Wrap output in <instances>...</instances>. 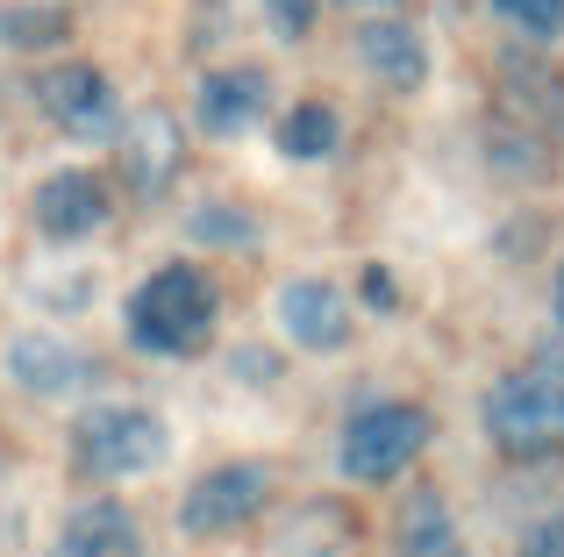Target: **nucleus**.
<instances>
[{"label": "nucleus", "instance_id": "dca6fc26", "mask_svg": "<svg viewBox=\"0 0 564 557\" xmlns=\"http://www.w3.org/2000/svg\"><path fill=\"white\" fill-rule=\"evenodd\" d=\"M336 143H344V122H336V108H322V100H301V108L279 122V151L301 157V165H322Z\"/></svg>", "mask_w": 564, "mask_h": 557}, {"label": "nucleus", "instance_id": "9b49d317", "mask_svg": "<svg viewBox=\"0 0 564 557\" xmlns=\"http://www.w3.org/2000/svg\"><path fill=\"white\" fill-rule=\"evenodd\" d=\"M122 172L137 179V194H165V179L180 172V122L158 108H143L122 129Z\"/></svg>", "mask_w": 564, "mask_h": 557}, {"label": "nucleus", "instance_id": "a211bd4d", "mask_svg": "<svg viewBox=\"0 0 564 557\" xmlns=\"http://www.w3.org/2000/svg\"><path fill=\"white\" fill-rule=\"evenodd\" d=\"M494 8H500V22L522 29L529 43H551L564 29V0H494Z\"/></svg>", "mask_w": 564, "mask_h": 557}, {"label": "nucleus", "instance_id": "1a4fd4ad", "mask_svg": "<svg viewBox=\"0 0 564 557\" xmlns=\"http://www.w3.org/2000/svg\"><path fill=\"white\" fill-rule=\"evenodd\" d=\"M36 100H43V114H51V122L79 129V136H100V129H115V86L100 79L94 65L51 72V79L36 86Z\"/></svg>", "mask_w": 564, "mask_h": 557}, {"label": "nucleus", "instance_id": "f257e3e1", "mask_svg": "<svg viewBox=\"0 0 564 557\" xmlns=\"http://www.w3.org/2000/svg\"><path fill=\"white\" fill-rule=\"evenodd\" d=\"M207 329H215V286H207V272H193V265L151 272L137 286V301H129V336H137L143 350H158V358L200 350Z\"/></svg>", "mask_w": 564, "mask_h": 557}, {"label": "nucleus", "instance_id": "ddd939ff", "mask_svg": "<svg viewBox=\"0 0 564 557\" xmlns=\"http://www.w3.org/2000/svg\"><path fill=\"white\" fill-rule=\"evenodd\" d=\"M358 57H365V72H372L379 86H422L429 79V51H422V36H414L408 22H365L358 29Z\"/></svg>", "mask_w": 564, "mask_h": 557}, {"label": "nucleus", "instance_id": "f8f14e48", "mask_svg": "<svg viewBox=\"0 0 564 557\" xmlns=\"http://www.w3.org/2000/svg\"><path fill=\"white\" fill-rule=\"evenodd\" d=\"M264 72L258 65H236V72H215V79L200 86V122H207V136H243L250 122L264 114Z\"/></svg>", "mask_w": 564, "mask_h": 557}, {"label": "nucleus", "instance_id": "39448f33", "mask_svg": "<svg viewBox=\"0 0 564 557\" xmlns=\"http://www.w3.org/2000/svg\"><path fill=\"white\" fill-rule=\"evenodd\" d=\"M264 493H272L264 465H215L207 479H193V493L180 501V529L186 536H229L264 507Z\"/></svg>", "mask_w": 564, "mask_h": 557}, {"label": "nucleus", "instance_id": "412c9836", "mask_svg": "<svg viewBox=\"0 0 564 557\" xmlns=\"http://www.w3.org/2000/svg\"><path fill=\"white\" fill-rule=\"evenodd\" d=\"M365 293H372L379 307H393V278H386V272H365Z\"/></svg>", "mask_w": 564, "mask_h": 557}, {"label": "nucleus", "instance_id": "20e7f679", "mask_svg": "<svg viewBox=\"0 0 564 557\" xmlns=\"http://www.w3.org/2000/svg\"><path fill=\"white\" fill-rule=\"evenodd\" d=\"M422 444H429V415L422 407L379 401V407H365V415H350L336 465H344V479H393Z\"/></svg>", "mask_w": 564, "mask_h": 557}, {"label": "nucleus", "instance_id": "aec40b11", "mask_svg": "<svg viewBox=\"0 0 564 557\" xmlns=\"http://www.w3.org/2000/svg\"><path fill=\"white\" fill-rule=\"evenodd\" d=\"M522 557H564V522H529V529H522Z\"/></svg>", "mask_w": 564, "mask_h": 557}, {"label": "nucleus", "instance_id": "9d476101", "mask_svg": "<svg viewBox=\"0 0 564 557\" xmlns=\"http://www.w3.org/2000/svg\"><path fill=\"white\" fill-rule=\"evenodd\" d=\"M137 515H129L122 501H86L65 515V529H57V550L51 557H137Z\"/></svg>", "mask_w": 564, "mask_h": 557}, {"label": "nucleus", "instance_id": "6ab92c4d", "mask_svg": "<svg viewBox=\"0 0 564 557\" xmlns=\"http://www.w3.org/2000/svg\"><path fill=\"white\" fill-rule=\"evenodd\" d=\"M264 14H272V29L286 43H301L307 29H315V0H264Z\"/></svg>", "mask_w": 564, "mask_h": 557}, {"label": "nucleus", "instance_id": "423d86ee", "mask_svg": "<svg viewBox=\"0 0 564 557\" xmlns=\"http://www.w3.org/2000/svg\"><path fill=\"white\" fill-rule=\"evenodd\" d=\"M86 372H94V364H86L65 336H51V329H29V336L8 343V379L22 393H36V401H65V393H79Z\"/></svg>", "mask_w": 564, "mask_h": 557}, {"label": "nucleus", "instance_id": "f3484780", "mask_svg": "<svg viewBox=\"0 0 564 557\" xmlns=\"http://www.w3.org/2000/svg\"><path fill=\"white\" fill-rule=\"evenodd\" d=\"M186 229H193L200 243H250V237H258V222H250L243 208H229V200H207V208H193Z\"/></svg>", "mask_w": 564, "mask_h": 557}, {"label": "nucleus", "instance_id": "7ed1b4c3", "mask_svg": "<svg viewBox=\"0 0 564 557\" xmlns=\"http://www.w3.org/2000/svg\"><path fill=\"white\" fill-rule=\"evenodd\" d=\"M79 465L100 479H143L165 465V422L151 407H94L79 422Z\"/></svg>", "mask_w": 564, "mask_h": 557}, {"label": "nucleus", "instance_id": "f03ea898", "mask_svg": "<svg viewBox=\"0 0 564 557\" xmlns=\"http://www.w3.org/2000/svg\"><path fill=\"white\" fill-rule=\"evenodd\" d=\"M486 436L508 458H557L564 450V379L514 372L486 393Z\"/></svg>", "mask_w": 564, "mask_h": 557}, {"label": "nucleus", "instance_id": "5701e85b", "mask_svg": "<svg viewBox=\"0 0 564 557\" xmlns=\"http://www.w3.org/2000/svg\"><path fill=\"white\" fill-rule=\"evenodd\" d=\"M350 8H393V0H350Z\"/></svg>", "mask_w": 564, "mask_h": 557}, {"label": "nucleus", "instance_id": "4be33fe9", "mask_svg": "<svg viewBox=\"0 0 564 557\" xmlns=\"http://www.w3.org/2000/svg\"><path fill=\"white\" fill-rule=\"evenodd\" d=\"M557 321H564V265H557Z\"/></svg>", "mask_w": 564, "mask_h": 557}, {"label": "nucleus", "instance_id": "6e6552de", "mask_svg": "<svg viewBox=\"0 0 564 557\" xmlns=\"http://www.w3.org/2000/svg\"><path fill=\"white\" fill-rule=\"evenodd\" d=\"M279 329L307 350H336L350 336L344 286H329V278H293V286H279Z\"/></svg>", "mask_w": 564, "mask_h": 557}, {"label": "nucleus", "instance_id": "4468645a", "mask_svg": "<svg viewBox=\"0 0 564 557\" xmlns=\"http://www.w3.org/2000/svg\"><path fill=\"white\" fill-rule=\"evenodd\" d=\"M400 557H465L443 493H414V501L400 507Z\"/></svg>", "mask_w": 564, "mask_h": 557}, {"label": "nucleus", "instance_id": "0eeeda50", "mask_svg": "<svg viewBox=\"0 0 564 557\" xmlns=\"http://www.w3.org/2000/svg\"><path fill=\"white\" fill-rule=\"evenodd\" d=\"M108 222V186L94 179V172H51V179L36 186V229L43 237H57V243H79V237H94V229Z\"/></svg>", "mask_w": 564, "mask_h": 557}, {"label": "nucleus", "instance_id": "2eb2a0df", "mask_svg": "<svg viewBox=\"0 0 564 557\" xmlns=\"http://www.w3.org/2000/svg\"><path fill=\"white\" fill-rule=\"evenodd\" d=\"M65 36H72V22L51 0H8V8H0V51H51V43H65Z\"/></svg>", "mask_w": 564, "mask_h": 557}]
</instances>
